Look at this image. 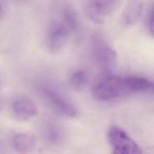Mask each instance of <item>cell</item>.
I'll return each mask as SVG.
<instances>
[{
  "instance_id": "obj_6",
  "label": "cell",
  "mask_w": 154,
  "mask_h": 154,
  "mask_svg": "<svg viewBox=\"0 0 154 154\" xmlns=\"http://www.w3.org/2000/svg\"><path fill=\"white\" fill-rule=\"evenodd\" d=\"M70 30L63 23H55L51 27L48 37L49 51L55 53L60 51L69 38Z\"/></svg>"
},
{
  "instance_id": "obj_7",
  "label": "cell",
  "mask_w": 154,
  "mask_h": 154,
  "mask_svg": "<svg viewBox=\"0 0 154 154\" xmlns=\"http://www.w3.org/2000/svg\"><path fill=\"white\" fill-rule=\"evenodd\" d=\"M14 116L19 120H26L37 114L36 104L30 97L25 96L16 98L12 104Z\"/></svg>"
},
{
  "instance_id": "obj_1",
  "label": "cell",
  "mask_w": 154,
  "mask_h": 154,
  "mask_svg": "<svg viewBox=\"0 0 154 154\" xmlns=\"http://www.w3.org/2000/svg\"><path fill=\"white\" fill-rule=\"evenodd\" d=\"M153 82L141 76L109 75L100 80L93 88V95L99 100H110L134 93L149 91Z\"/></svg>"
},
{
  "instance_id": "obj_12",
  "label": "cell",
  "mask_w": 154,
  "mask_h": 154,
  "mask_svg": "<svg viewBox=\"0 0 154 154\" xmlns=\"http://www.w3.org/2000/svg\"><path fill=\"white\" fill-rule=\"evenodd\" d=\"M147 25L150 33L153 35V7H152L147 14Z\"/></svg>"
},
{
  "instance_id": "obj_9",
  "label": "cell",
  "mask_w": 154,
  "mask_h": 154,
  "mask_svg": "<svg viewBox=\"0 0 154 154\" xmlns=\"http://www.w3.org/2000/svg\"><path fill=\"white\" fill-rule=\"evenodd\" d=\"M14 150L20 154H28L32 152L36 145L35 139L29 134L18 133L12 140Z\"/></svg>"
},
{
  "instance_id": "obj_13",
  "label": "cell",
  "mask_w": 154,
  "mask_h": 154,
  "mask_svg": "<svg viewBox=\"0 0 154 154\" xmlns=\"http://www.w3.org/2000/svg\"><path fill=\"white\" fill-rule=\"evenodd\" d=\"M2 13V7H1V5H0V16H1Z\"/></svg>"
},
{
  "instance_id": "obj_10",
  "label": "cell",
  "mask_w": 154,
  "mask_h": 154,
  "mask_svg": "<svg viewBox=\"0 0 154 154\" xmlns=\"http://www.w3.org/2000/svg\"><path fill=\"white\" fill-rule=\"evenodd\" d=\"M63 23L70 31H75L78 27V16L72 7H66L63 11Z\"/></svg>"
},
{
  "instance_id": "obj_11",
  "label": "cell",
  "mask_w": 154,
  "mask_h": 154,
  "mask_svg": "<svg viewBox=\"0 0 154 154\" xmlns=\"http://www.w3.org/2000/svg\"><path fill=\"white\" fill-rule=\"evenodd\" d=\"M87 75L86 72L79 69L74 71L70 76V83L73 88L77 90L82 89L87 82Z\"/></svg>"
},
{
  "instance_id": "obj_5",
  "label": "cell",
  "mask_w": 154,
  "mask_h": 154,
  "mask_svg": "<svg viewBox=\"0 0 154 154\" xmlns=\"http://www.w3.org/2000/svg\"><path fill=\"white\" fill-rule=\"evenodd\" d=\"M43 94L49 105L59 114L64 116L74 118L79 115L78 108L56 91L45 88Z\"/></svg>"
},
{
  "instance_id": "obj_2",
  "label": "cell",
  "mask_w": 154,
  "mask_h": 154,
  "mask_svg": "<svg viewBox=\"0 0 154 154\" xmlns=\"http://www.w3.org/2000/svg\"><path fill=\"white\" fill-rule=\"evenodd\" d=\"M91 49L95 61L103 72L113 70L117 62V54L103 38L94 35L91 38Z\"/></svg>"
},
{
  "instance_id": "obj_8",
  "label": "cell",
  "mask_w": 154,
  "mask_h": 154,
  "mask_svg": "<svg viewBox=\"0 0 154 154\" xmlns=\"http://www.w3.org/2000/svg\"><path fill=\"white\" fill-rule=\"evenodd\" d=\"M143 5V2L141 1H129L122 14V23L126 27L134 25L141 15Z\"/></svg>"
},
{
  "instance_id": "obj_4",
  "label": "cell",
  "mask_w": 154,
  "mask_h": 154,
  "mask_svg": "<svg viewBox=\"0 0 154 154\" xmlns=\"http://www.w3.org/2000/svg\"><path fill=\"white\" fill-rule=\"evenodd\" d=\"M120 3L121 1L117 0L89 1L85 5V13L89 19L100 23L119 7Z\"/></svg>"
},
{
  "instance_id": "obj_3",
  "label": "cell",
  "mask_w": 154,
  "mask_h": 154,
  "mask_svg": "<svg viewBox=\"0 0 154 154\" xmlns=\"http://www.w3.org/2000/svg\"><path fill=\"white\" fill-rule=\"evenodd\" d=\"M108 139L112 154H142L141 149L135 141L117 126H112L109 129Z\"/></svg>"
}]
</instances>
